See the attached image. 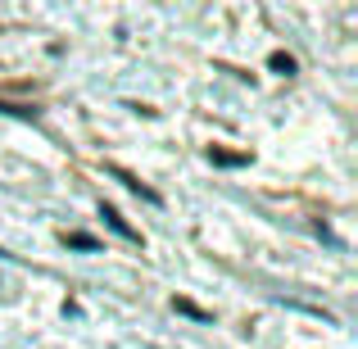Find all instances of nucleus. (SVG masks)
Here are the masks:
<instances>
[{
	"instance_id": "f257e3e1",
	"label": "nucleus",
	"mask_w": 358,
	"mask_h": 349,
	"mask_svg": "<svg viewBox=\"0 0 358 349\" xmlns=\"http://www.w3.org/2000/svg\"><path fill=\"white\" fill-rule=\"evenodd\" d=\"M109 177H118V182H122V186H127V191H131V195H141V200H150V204H159V191H150V186H145V182H141V177H136V173H127V168H114V164H109Z\"/></svg>"
},
{
	"instance_id": "f03ea898",
	"label": "nucleus",
	"mask_w": 358,
	"mask_h": 349,
	"mask_svg": "<svg viewBox=\"0 0 358 349\" xmlns=\"http://www.w3.org/2000/svg\"><path fill=\"white\" fill-rule=\"evenodd\" d=\"M100 218H105V222H109V227H114V232L122 236V241H141V232H136V227H131V222H127V218H122V213L114 209V204H100Z\"/></svg>"
},
{
	"instance_id": "7ed1b4c3",
	"label": "nucleus",
	"mask_w": 358,
	"mask_h": 349,
	"mask_svg": "<svg viewBox=\"0 0 358 349\" xmlns=\"http://www.w3.org/2000/svg\"><path fill=\"white\" fill-rule=\"evenodd\" d=\"M209 159H213L218 168H241V164H250V155H245V150H218V145L209 150Z\"/></svg>"
},
{
	"instance_id": "20e7f679",
	"label": "nucleus",
	"mask_w": 358,
	"mask_h": 349,
	"mask_svg": "<svg viewBox=\"0 0 358 349\" xmlns=\"http://www.w3.org/2000/svg\"><path fill=\"white\" fill-rule=\"evenodd\" d=\"M64 245H73V250H87V254L100 250V241H96L91 232H64Z\"/></svg>"
},
{
	"instance_id": "39448f33",
	"label": "nucleus",
	"mask_w": 358,
	"mask_h": 349,
	"mask_svg": "<svg viewBox=\"0 0 358 349\" xmlns=\"http://www.w3.org/2000/svg\"><path fill=\"white\" fill-rule=\"evenodd\" d=\"M272 73H281V78H290V73H295V59H290V55L286 50H272Z\"/></svg>"
},
{
	"instance_id": "423d86ee",
	"label": "nucleus",
	"mask_w": 358,
	"mask_h": 349,
	"mask_svg": "<svg viewBox=\"0 0 358 349\" xmlns=\"http://www.w3.org/2000/svg\"><path fill=\"white\" fill-rule=\"evenodd\" d=\"M173 308H177V313H186V318H195V322H209V313H204L200 304H191V299H173Z\"/></svg>"
},
{
	"instance_id": "0eeeda50",
	"label": "nucleus",
	"mask_w": 358,
	"mask_h": 349,
	"mask_svg": "<svg viewBox=\"0 0 358 349\" xmlns=\"http://www.w3.org/2000/svg\"><path fill=\"white\" fill-rule=\"evenodd\" d=\"M0 114H14V118H36L32 105H9V100H0Z\"/></svg>"
}]
</instances>
